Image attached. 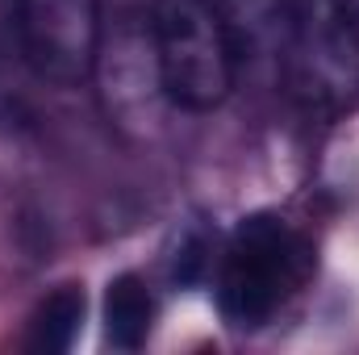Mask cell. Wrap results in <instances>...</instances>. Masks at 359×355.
Masks as SVG:
<instances>
[{
    "instance_id": "6",
    "label": "cell",
    "mask_w": 359,
    "mask_h": 355,
    "mask_svg": "<svg viewBox=\"0 0 359 355\" xmlns=\"http://www.w3.org/2000/svg\"><path fill=\"white\" fill-rule=\"evenodd\" d=\"M151 318H155V301L142 284V276H117L109 284V297H104V335L113 347L121 351H134L147 343L151 335Z\"/></svg>"
},
{
    "instance_id": "4",
    "label": "cell",
    "mask_w": 359,
    "mask_h": 355,
    "mask_svg": "<svg viewBox=\"0 0 359 355\" xmlns=\"http://www.w3.org/2000/svg\"><path fill=\"white\" fill-rule=\"evenodd\" d=\"M13 29L21 59L38 80L59 88H76L92 80L104 42L100 0H17Z\"/></svg>"
},
{
    "instance_id": "7",
    "label": "cell",
    "mask_w": 359,
    "mask_h": 355,
    "mask_svg": "<svg viewBox=\"0 0 359 355\" xmlns=\"http://www.w3.org/2000/svg\"><path fill=\"white\" fill-rule=\"evenodd\" d=\"M80 322H84V293H80L76 284L55 288V293L38 305V314H34V347H46V351L72 347Z\"/></svg>"
},
{
    "instance_id": "5",
    "label": "cell",
    "mask_w": 359,
    "mask_h": 355,
    "mask_svg": "<svg viewBox=\"0 0 359 355\" xmlns=\"http://www.w3.org/2000/svg\"><path fill=\"white\" fill-rule=\"evenodd\" d=\"M92 76L100 84V105H104L109 121H117V130H126L134 138L155 134L172 96L163 88L151 17L147 21L142 17H121L113 29H104Z\"/></svg>"
},
{
    "instance_id": "9",
    "label": "cell",
    "mask_w": 359,
    "mask_h": 355,
    "mask_svg": "<svg viewBox=\"0 0 359 355\" xmlns=\"http://www.w3.org/2000/svg\"><path fill=\"white\" fill-rule=\"evenodd\" d=\"M334 4H339L343 13H351V17H355V21H359V0H334Z\"/></svg>"
},
{
    "instance_id": "2",
    "label": "cell",
    "mask_w": 359,
    "mask_h": 355,
    "mask_svg": "<svg viewBox=\"0 0 359 355\" xmlns=\"http://www.w3.org/2000/svg\"><path fill=\"white\" fill-rule=\"evenodd\" d=\"M276 67L305 117H343L359 100V21L334 0H292L276 34Z\"/></svg>"
},
{
    "instance_id": "1",
    "label": "cell",
    "mask_w": 359,
    "mask_h": 355,
    "mask_svg": "<svg viewBox=\"0 0 359 355\" xmlns=\"http://www.w3.org/2000/svg\"><path fill=\"white\" fill-rule=\"evenodd\" d=\"M313 276V239L280 213H251L217 255V305L230 326L259 330Z\"/></svg>"
},
{
    "instance_id": "3",
    "label": "cell",
    "mask_w": 359,
    "mask_h": 355,
    "mask_svg": "<svg viewBox=\"0 0 359 355\" xmlns=\"http://www.w3.org/2000/svg\"><path fill=\"white\" fill-rule=\"evenodd\" d=\"M151 34L176 109L209 113L234 92L247 51L217 0H155Z\"/></svg>"
},
{
    "instance_id": "8",
    "label": "cell",
    "mask_w": 359,
    "mask_h": 355,
    "mask_svg": "<svg viewBox=\"0 0 359 355\" xmlns=\"http://www.w3.org/2000/svg\"><path fill=\"white\" fill-rule=\"evenodd\" d=\"M217 4H222L226 21L234 25L243 51H247L251 42H259V38H271V42H276L284 17H288V8H292V0H217Z\"/></svg>"
}]
</instances>
